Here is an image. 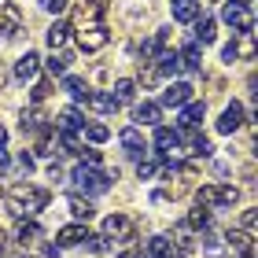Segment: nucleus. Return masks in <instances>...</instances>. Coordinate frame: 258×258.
<instances>
[{"instance_id":"f257e3e1","label":"nucleus","mask_w":258,"mask_h":258,"mask_svg":"<svg viewBox=\"0 0 258 258\" xmlns=\"http://www.w3.org/2000/svg\"><path fill=\"white\" fill-rule=\"evenodd\" d=\"M4 203H8V210L15 218H33L37 210L48 207V192L37 188V184H30V181H19V184H11V188H8Z\"/></svg>"},{"instance_id":"f03ea898","label":"nucleus","mask_w":258,"mask_h":258,"mask_svg":"<svg viewBox=\"0 0 258 258\" xmlns=\"http://www.w3.org/2000/svg\"><path fill=\"white\" fill-rule=\"evenodd\" d=\"M70 181L78 184L81 192L89 196H103L111 188V181H118V170H96V166H74V173H70Z\"/></svg>"},{"instance_id":"7ed1b4c3","label":"nucleus","mask_w":258,"mask_h":258,"mask_svg":"<svg viewBox=\"0 0 258 258\" xmlns=\"http://www.w3.org/2000/svg\"><path fill=\"white\" fill-rule=\"evenodd\" d=\"M196 203L207 210H229L240 203V188L236 184H203V188H196Z\"/></svg>"},{"instance_id":"20e7f679","label":"nucleus","mask_w":258,"mask_h":258,"mask_svg":"<svg viewBox=\"0 0 258 258\" xmlns=\"http://www.w3.org/2000/svg\"><path fill=\"white\" fill-rule=\"evenodd\" d=\"M137 236V225H133V218L129 214H107L103 218V240H114V243H129Z\"/></svg>"},{"instance_id":"39448f33","label":"nucleus","mask_w":258,"mask_h":258,"mask_svg":"<svg viewBox=\"0 0 258 258\" xmlns=\"http://www.w3.org/2000/svg\"><path fill=\"white\" fill-rule=\"evenodd\" d=\"M103 11H107V0H81V4H78V11H74V30L100 26Z\"/></svg>"},{"instance_id":"423d86ee","label":"nucleus","mask_w":258,"mask_h":258,"mask_svg":"<svg viewBox=\"0 0 258 258\" xmlns=\"http://www.w3.org/2000/svg\"><path fill=\"white\" fill-rule=\"evenodd\" d=\"M111 41V33H107V26H85V30H78V48L81 52H100L103 44Z\"/></svg>"},{"instance_id":"0eeeda50","label":"nucleus","mask_w":258,"mask_h":258,"mask_svg":"<svg viewBox=\"0 0 258 258\" xmlns=\"http://www.w3.org/2000/svg\"><path fill=\"white\" fill-rule=\"evenodd\" d=\"M192 85L188 81H173V85L162 89V100H159V107H184V103H192Z\"/></svg>"},{"instance_id":"6e6552de","label":"nucleus","mask_w":258,"mask_h":258,"mask_svg":"<svg viewBox=\"0 0 258 258\" xmlns=\"http://www.w3.org/2000/svg\"><path fill=\"white\" fill-rule=\"evenodd\" d=\"M221 19H225L232 30H240V33H254V19H251V8H240V4H225V11H221Z\"/></svg>"},{"instance_id":"1a4fd4ad","label":"nucleus","mask_w":258,"mask_h":258,"mask_svg":"<svg viewBox=\"0 0 258 258\" xmlns=\"http://www.w3.org/2000/svg\"><path fill=\"white\" fill-rule=\"evenodd\" d=\"M221 59H225V63H236V59H254V33H240V41L225 44Z\"/></svg>"},{"instance_id":"9d476101","label":"nucleus","mask_w":258,"mask_h":258,"mask_svg":"<svg viewBox=\"0 0 258 258\" xmlns=\"http://www.w3.org/2000/svg\"><path fill=\"white\" fill-rule=\"evenodd\" d=\"M22 26V11L11 4V0H0V37H11Z\"/></svg>"},{"instance_id":"9b49d317","label":"nucleus","mask_w":258,"mask_h":258,"mask_svg":"<svg viewBox=\"0 0 258 258\" xmlns=\"http://www.w3.org/2000/svg\"><path fill=\"white\" fill-rule=\"evenodd\" d=\"M92 236V232L85 225H63L59 232H55V247H78V243H85Z\"/></svg>"},{"instance_id":"f8f14e48","label":"nucleus","mask_w":258,"mask_h":258,"mask_svg":"<svg viewBox=\"0 0 258 258\" xmlns=\"http://www.w3.org/2000/svg\"><path fill=\"white\" fill-rule=\"evenodd\" d=\"M37 70H41V55L26 48L19 55V63H15V78L19 81H33V78H37Z\"/></svg>"},{"instance_id":"ddd939ff","label":"nucleus","mask_w":258,"mask_h":258,"mask_svg":"<svg viewBox=\"0 0 258 258\" xmlns=\"http://www.w3.org/2000/svg\"><path fill=\"white\" fill-rule=\"evenodd\" d=\"M240 125H243V107H240L236 100H232L229 107L221 111V118H218V133H236Z\"/></svg>"},{"instance_id":"4468645a","label":"nucleus","mask_w":258,"mask_h":258,"mask_svg":"<svg viewBox=\"0 0 258 258\" xmlns=\"http://www.w3.org/2000/svg\"><path fill=\"white\" fill-rule=\"evenodd\" d=\"M122 148H125V155H133V159H144V133H140L137 125H129V129H122Z\"/></svg>"},{"instance_id":"2eb2a0df","label":"nucleus","mask_w":258,"mask_h":258,"mask_svg":"<svg viewBox=\"0 0 258 258\" xmlns=\"http://www.w3.org/2000/svg\"><path fill=\"white\" fill-rule=\"evenodd\" d=\"M133 122H140V125H159L162 122V107H159V103H137V107H133Z\"/></svg>"},{"instance_id":"dca6fc26","label":"nucleus","mask_w":258,"mask_h":258,"mask_svg":"<svg viewBox=\"0 0 258 258\" xmlns=\"http://www.w3.org/2000/svg\"><path fill=\"white\" fill-rule=\"evenodd\" d=\"M55 125H59V133H78V129H85V118H81L78 107H63L59 118H55Z\"/></svg>"},{"instance_id":"f3484780","label":"nucleus","mask_w":258,"mask_h":258,"mask_svg":"<svg viewBox=\"0 0 258 258\" xmlns=\"http://www.w3.org/2000/svg\"><path fill=\"white\" fill-rule=\"evenodd\" d=\"M203 15V4L196 0H173V22H196Z\"/></svg>"},{"instance_id":"a211bd4d","label":"nucleus","mask_w":258,"mask_h":258,"mask_svg":"<svg viewBox=\"0 0 258 258\" xmlns=\"http://www.w3.org/2000/svg\"><path fill=\"white\" fill-rule=\"evenodd\" d=\"M140 258H173V247H170L166 236H151V240H144Z\"/></svg>"},{"instance_id":"6ab92c4d","label":"nucleus","mask_w":258,"mask_h":258,"mask_svg":"<svg viewBox=\"0 0 258 258\" xmlns=\"http://www.w3.org/2000/svg\"><path fill=\"white\" fill-rule=\"evenodd\" d=\"M15 240L22 243V247H30L33 240H41V225H37V221H30V218H19V225H15Z\"/></svg>"},{"instance_id":"aec40b11","label":"nucleus","mask_w":258,"mask_h":258,"mask_svg":"<svg viewBox=\"0 0 258 258\" xmlns=\"http://www.w3.org/2000/svg\"><path fill=\"white\" fill-rule=\"evenodd\" d=\"M111 96H114L118 107H122V103H133L137 100V81L133 78H118V81H114V89H111Z\"/></svg>"},{"instance_id":"412c9836","label":"nucleus","mask_w":258,"mask_h":258,"mask_svg":"<svg viewBox=\"0 0 258 258\" xmlns=\"http://www.w3.org/2000/svg\"><path fill=\"white\" fill-rule=\"evenodd\" d=\"M44 41H48V48H52V52L67 48V41H70V26H67V22H52L48 33H44Z\"/></svg>"},{"instance_id":"4be33fe9","label":"nucleus","mask_w":258,"mask_h":258,"mask_svg":"<svg viewBox=\"0 0 258 258\" xmlns=\"http://www.w3.org/2000/svg\"><path fill=\"white\" fill-rule=\"evenodd\" d=\"M214 37H218V22L210 15H199L196 19V44H210Z\"/></svg>"},{"instance_id":"5701e85b","label":"nucleus","mask_w":258,"mask_h":258,"mask_svg":"<svg viewBox=\"0 0 258 258\" xmlns=\"http://www.w3.org/2000/svg\"><path fill=\"white\" fill-rule=\"evenodd\" d=\"M85 107L100 111V114H111V111H118V103H114V96H111V92H89Z\"/></svg>"},{"instance_id":"b1692460","label":"nucleus","mask_w":258,"mask_h":258,"mask_svg":"<svg viewBox=\"0 0 258 258\" xmlns=\"http://www.w3.org/2000/svg\"><path fill=\"white\" fill-rule=\"evenodd\" d=\"M63 89H67V92H70V96H74L78 103H85V100H89V92H92V89L85 85V81H81V78H74V74H63Z\"/></svg>"},{"instance_id":"393cba45","label":"nucleus","mask_w":258,"mask_h":258,"mask_svg":"<svg viewBox=\"0 0 258 258\" xmlns=\"http://www.w3.org/2000/svg\"><path fill=\"white\" fill-rule=\"evenodd\" d=\"M177 59H181V70H199V59H203V52H199V44H196V41H188V44L181 48Z\"/></svg>"},{"instance_id":"a878e982","label":"nucleus","mask_w":258,"mask_h":258,"mask_svg":"<svg viewBox=\"0 0 258 258\" xmlns=\"http://www.w3.org/2000/svg\"><path fill=\"white\" fill-rule=\"evenodd\" d=\"M155 74H166V78H177L181 74V59H177V52H162L159 55V63H155Z\"/></svg>"},{"instance_id":"bb28decb","label":"nucleus","mask_w":258,"mask_h":258,"mask_svg":"<svg viewBox=\"0 0 258 258\" xmlns=\"http://www.w3.org/2000/svg\"><path fill=\"white\" fill-rule=\"evenodd\" d=\"M67 207H70V214H74L78 221H89L92 218V203L85 196H67Z\"/></svg>"},{"instance_id":"cd10ccee","label":"nucleus","mask_w":258,"mask_h":258,"mask_svg":"<svg viewBox=\"0 0 258 258\" xmlns=\"http://www.w3.org/2000/svg\"><path fill=\"white\" fill-rule=\"evenodd\" d=\"M225 240H229V247H232V251H240V254H254V236H247V232H236V229H232Z\"/></svg>"},{"instance_id":"c85d7f7f","label":"nucleus","mask_w":258,"mask_h":258,"mask_svg":"<svg viewBox=\"0 0 258 258\" xmlns=\"http://www.w3.org/2000/svg\"><path fill=\"white\" fill-rule=\"evenodd\" d=\"M203 114H207V103H199V100H192V103H184V114H181V125H199L203 122Z\"/></svg>"},{"instance_id":"c756f323","label":"nucleus","mask_w":258,"mask_h":258,"mask_svg":"<svg viewBox=\"0 0 258 258\" xmlns=\"http://www.w3.org/2000/svg\"><path fill=\"white\" fill-rule=\"evenodd\" d=\"M210 214H214V210H207V207H192V210H188V218H184V225H188L192 232H199V229H207V225H210Z\"/></svg>"},{"instance_id":"7c9ffc66","label":"nucleus","mask_w":258,"mask_h":258,"mask_svg":"<svg viewBox=\"0 0 258 258\" xmlns=\"http://www.w3.org/2000/svg\"><path fill=\"white\" fill-rule=\"evenodd\" d=\"M67 63H70V55H63V52L55 55V52H52V55H48V63H44L48 78H63V74H67Z\"/></svg>"},{"instance_id":"2f4dec72","label":"nucleus","mask_w":258,"mask_h":258,"mask_svg":"<svg viewBox=\"0 0 258 258\" xmlns=\"http://www.w3.org/2000/svg\"><path fill=\"white\" fill-rule=\"evenodd\" d=\"M41 129H44L41 111H22V133H41Z\"/></svg>"},{"instance_id":"473e14b6","label":"nucleus","mask_w":258,"mask_h":258,"mask_svg":"<svg viewBox=\"0 0 258 258\" xmlns=\"http://www.w3.org/2000/svg\"><path fill=\"white\" fill-rule=\"evenodd\" d=\"M85 137L92 140V144H103V140L111 137V129L103 125V122H89V125H85Z\"/></svg>"},{"instance_id":"72a5a7b5","label":"nucleus","mask_w":258,"mask_h":258,"mask_svg":"<svg viewBox=\"0 0 258 258\" xmlns=\"http://www.w3.org/2000/svg\"><path fill=\"white\" fill-rule=\"evenodd\" d=\"M155 173H159V162L155 159H140V166H137V177L140 181H151Z\"/></svg>"},{"instance_id":"f704fd0d","label":"nucleus","mask_w":258,"mask_h":258,"mask_svg":"<svg viewBox=\"0 0 258 258\" xmlns=\"http://www.w3.org/2000/svg\"><path fill=\"white\" fill-rule=\"evenodd\" d=\"M59 144H63V151H67V155H78V151H81V140H78V133H59Z\"/></svg>"},{"instance_id":"c9c22d12","label":"nucleus","mask_w":258,"mask_h":258,"mask_svg":"<svg viewBox=\"0 0 258 258\" xmlns=\"http://www.w3.org/2000/svg\"><path fill=\"white\" fill-rule=\"evenodd\" d=\"M89 247L96 251V254H107V251H111V240H103V236H89Z\"/></svg>"},{"instance_id":"e433bc0d","label":"nucleus","mask_w":258,"mask_h":258,"mask_svg":"<svg viewBox=\"0 0 258 258\" xmlns=\"http://www.w3.org/2000/svg\"><path fill=\"white\" fill-rule=\"evenodd\" d=\"M48 92H52V81H37V85H33V103H41Z\"/></svg>"},{"instance_id":"4c0bfd02","label":"nucleus","mask_w":258,"mask_h":258,"mask_svg":"<svg viewBox=\"0 0 258 258\" xmlns=\"http://www.w3.org/2000/svg\"><path fill=\"white\" fill-rule=\"evenodd\" d=\"M41 8L52 11V15H63V11H67V0H41Z\"/></svg>"},{"instance_id":"58836bf2","label":"nucleus","mask_w":258,"mask_h":258,"mask_svg":"<svg viewBox=\"0 0 258 258\" xmlns=\"http://www.w3.org/2000/svg\"><path fill=\"white\" fill-rule=\"evenodd\" d=\"M254 210H243V232H247V236H254Z\"/></svg>"},{"instance_id":"ea45409f","label":"nucleus","mask_w":258,"mask_h":258,"mask_svg":"<svg viewBox=\"0 0 258 258\" xmlns=\"http://www.w3.org/2000/svg\"><path fill=\"white\" fill-rule=\"evenodd\" d=\"M8 254V236H4V229H0V258Z\"/></svg>"},{"instance_id":"a19ab883","label":"nucleus","mask_w":258,"mask_h":258,"mask_svg":"<svg viewBox=\"0 0 258 258\" xmlns=\"http://www.w3.org/2000/svg\"><path fill=\"white\" fill-rule=\"evenodd\" d=\"M8 162H11V159H8V151L0 148V170H8Z\"/></svg>"},{"instance_id":"79ce46f5","label":"nucleus","mask_w":258,"mask_h":258,"mask_svg":"<svg viewBox=\"0 0 258 258\" xmlns=\"http://www.w3.org/2000/svg\"><path fill=\"white\" fill-rule=\"evenodd\" d=\"M229 4H240V8H251L254 0H229Z\"/></svg>"},{"instance_id":"37998d69","label":"nucleus","mask_w":258,"mask_h":258,"mask_svg":"<svg viewBox=\"0 0 258 258\" xmlns=\"http://www.w3.org/2000/svg\"><path fill=\"white\" fill-rule=\"evenodd\" d=\"M118 258H140V251H122Z\"/></svg>"},{"instance_id":"c03bdc74","label":"nucleus","mask_w":258,"mask_h":258,"mask_svg":"<svg viewBox=\"0 0 258 258\" xmlns=\"http://www.w3.org/2000/svg\"><path fill=\"white\" fill-rule=\"evenodd\" d=\"M4 140H8V129H4V125H0V148H4Z\"/></svg>"},{"instance_id":"a18cd8bd","label":"nucleus","mask_w":258,"mask_h":258,"mask_svg":"<svg viewBox=\"0 0 258 258\" xmlns=\"http://www.w3.org/2000/svg\"><path fill=\"white\" fill-rule=\"evenodd\" d=\"M4 81H8V74H4V63H0V89H4Z\"/></svg>"},{"instance_id":"49530a36","label":"nucleus","mask_w":258,"mask_h":258,"mask_svg":"<svg viewBox=\"0 0 258 258\" xmlns=\"http://www.w3.org/2000/svg\"><path fill=\"white\" fill-rule=\"evenodd\" d=\"M19 258H30V254H19Z\"/></svg>"}]
</instances>
